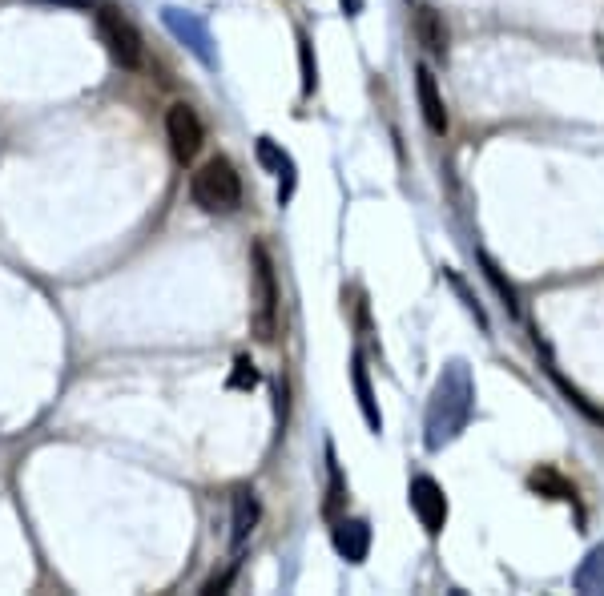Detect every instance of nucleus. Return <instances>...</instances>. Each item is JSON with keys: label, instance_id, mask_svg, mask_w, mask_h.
<instances>
[{"label": "nucleus", "instance_id": "obj_1", "mask_svg": "<svg viewBox=\"0 0 604 596\" xmlns=\"http://www.w3.org/2000/svg\"><path fill=\"white\" fill-rule=\"evenodd\" d=\"M250 323H254V335L262 343H274V335H278V278H274L270 250L262 242H254V250H250Z\"/></svg>", "mask_w": 604, "mask_h": 596}, {"label": "nucleus", "instance_id": "obj_2", "mask_svg": "<svg viewBox=\"0 0 604 596\" xmlns=\"http://www.w3.org/2000/svg\"><path fill=\"white\" fill-rule=\"evenodd\" d=\"M190 198L206 214H234L242 206V178L230 158H210L194 178H190Z\"/></svg>", "mask_w": 604, "mask_h": 596}, {"label": "nucleus", "instance_id": "obj_3", "mask_svg": "<svg viewBox=\"0 0 604 596\" xmlns=\"http://www.w3.org/2000/svg\"><path fill=\"white\" fill-rule=\"evenodd\" d=\"M97 37H101V45L109 49V57L121 69H141L145 65L141 33L133 29V21L117 5H97Z\"/></svg>", "mask_w": 604, "mask_h": 596}, {"label": "nucleus", "instance_id": "obj_4", "mask_svg": "<svg viewBox=\"0 0 604 596\" xmlns=\"http://www.w3.org/2000/svg\"><path fill=\"white\" fill-rule=\"evenodd\" d=\"M166 137H170V149H174L178 162H194L198 158V149L206 141V125L194 113V105H186V101L170 105V113H166Z\"/></svg>", "mask_w": 604, "mask_h": 596}, {"label": "nucleus", "instance_id": "obj_5", "mask_svg": "<svg viewBox=\"0 0 604 596\" xmlns=\"http://www.w3.org/2000/svg\"><path fill=\"white\" fill-rule=\"evenodd\" d=\"M407 500H411V512L419 516L423 532H427V536H439L443 524H447V496H443V488H439L431 476H415Z\"/></svg>", "mask_w": 604, "mask_h": 596}, {"label": "nucleus", "instance_id": "obj_6", "mask_svg": "<svg viewBox=\"0 0 604 596\" xmlns=\"http://www.w3.org/2000/svg\"><path fill=\"white\" fill-rule=\"evenodd\" d=\"M415 97H419V109H423V121L431 133H447V105H443V93H439V81L431 73V65H419L415 69Z\"/></svg>", "mask_w": 604, "mask_h": 596}, {"label": "nucleus", "instance_id": "obj_7", "mask_svg": "<svg viewBox=\"0 0 604 596\" xmlns=\"http://www.w3.org/2000/svg\"><path fill=\"white\" fill-rule=\"evenodd\" d=\"M335 548H339L343 560L363 564L367 548H371V524L367 520H339L335 524Z\"/></svg>", "mask_w": 604, "mask_h": 596}, {"label": "nucleus", "instance_id": "obj_8", "mask_svg": "<svg viewBox=\"0 0 604 596\" xmlns=\"http://www.w3.org/2000/svg\"><path fill=\"white\" fill-rule=\"evenodd\" d=\"M415 37H419V45L431 53V57H443L447 53V29H443V17L435 13V9H419L415 13Z\"/></svg>", "mask_w": 604, "mask_h": 596}, {"label": "nucleus", "instance_id": "obj_9", "mask_svg": "<svg viewBox=\"0 0 604 596\" xmlns=\"http://www.w3.org/2000/svg\"><path fill=\"white\" fill-rule=\"evenodd\" d=\"M254 524H258V500H254V492H234V516H230V544L234 548H242L246 544V536L254 532Z\"/></svg>", "mask_w": 604, "mask_h": 596}, {"label": "nucleus", "instance_id": "obj_10", "mask_svg": "<svg viewBox=\"0 0 604 596\" xmlns=\"http://www.w3.org/2000/svg\"><path fill=\"white\" fill-rule=\"evenodd\" d=\"M528 488L540 492L544 500H560V504H576V488L556 472V468H536L528 476Z\"/></svg>", "mask_w": 604, "mask_h": 596}, {"label": "nucleus", "instance_id": "obj_11", "mask_svg": "<svg viewBox=\"0 0 604 596\" xmlns=\"http://www.w3.org/2000/svg\"><path fill=\"white\" fill-rule=\"evenodd\" d=\"M351 383H355V395H359V407H363V419L371 431H383V415H379V403H375V391H371V379H367V367L363 359L355 355L351 363Z\"/></svg>", "mask_w": 604, "mask_h": 596}, {"label": "nucleus", "instance_id": "obj_12", "mask_svg": "<svg viewBox=\"0 0 604 596\" xmlns=\"http://www.w3.org/2000/svg\"><path fill=\"white\" fill-rule=\"evenodd\" d=\"M480 266H484V278H488V282L496 286V294L504 298L508 315H520V303H516V286H512V282H508V278L500 274V266L492 262V254H484V250H480Z\"/></svg>", "mask_w": 604, "mask_h": 596}, {"label": "nucleus", "instance_id": "obj_13", "mask_svg": "<svg viewBox=\"0 0 604 596\" xmlns=\"http://www.w3.org/2000/svg\"><path fill=\"white\" fill-rule=\"evenodd\" d=\"M298 57H302V93H315V85H319V69H315L311 37H307V33H298Z\"/></svg>", "mask_w": 604, "mask_h": 596}, {"label": "nucleus", "instance_id": "obj_14", "mask_svg": "<svg viewBox=\"0 0 604 596\" xmlns=\"http://www.w3.org/2000/svg\"><path fill=\"white\" fill-rule=\"evenodd\" d=\"M230 387L234 391H250V387H258V367L246 359V355H238L234 359V375H230Z\"/></svg>", "mask_w": 604, "mask_h": 596}, {"label": "nucleus", "instance_id": "obj_15", "mask_svg": "<svg viewBox=\"0 0 604 596\" xmlns=\"http://www.w3.org/2000/svg\"><path fill=\"white\" fill-rule=\"evenodd\" d=\"M258 162L270 166V170H290V158L282 154V149H274L270 137H258Z\"/></svg>", "mask_w": 604, "mask_h": 596}, {"label": "nucleus", "instance_id": "obj_16", "mask_svg": "<svg viewBox=\"0 0 604 596\" xmlns=\"http://www.w3.org/2000/svg\"><path fill=\"white\" fill-rule=\"evenodd\" d=\"M556 383H560V391H564V399H568L572 407H580V411H584V415H588L592 423H600V427H604V411H596V407H592V403H588V399H584L580 391H572V387H568V383H564L560 375H556Z\"/></svg>", "mask_w": 604, "mask_h": 596}, {"label": "nucleus", "instance_id": "obj_17", "mask_svg": "<svg viewBox=\"0 0 604 596\" xmlns=\"http://www.w3.org/2000/svg\"><path fill=\"white\" fill-rule=\"evenodd\" d=\"M45 5H65V9H89L93 0H45Z\"/></svg>", "mask_w": 604, "mask_h": 596}, {"label": "nucleus", "instance_id": "obj_18", "mask_svg": "<svg viewBox=\"0 0 604 596\" xmlns=\"http://www.w3.org/2000/svg\"><path fill=\"white\" fill-rule=\"evenodd\" d=\"M343 9H347V17H359V9H363V0H343Z\"/></svg>", "mask_w": 604, "mask_h": 596}]
</instances>
